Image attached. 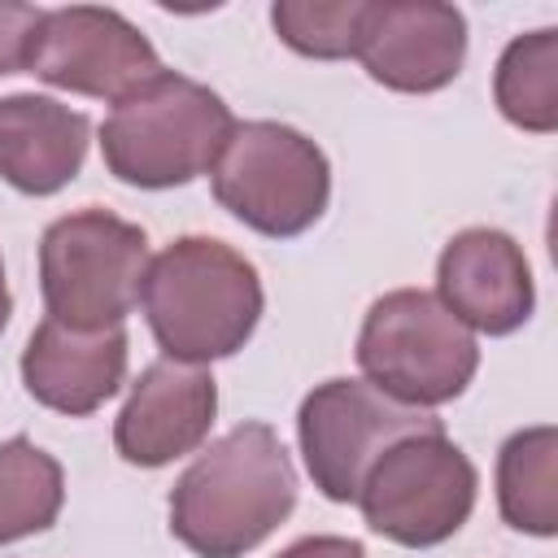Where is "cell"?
<instances>
[{
    "label": "cell",
    "instance_id": "obj_1",
    "mask_svg": "<svg viewBox=\"0 0 558 558\" xmlns=\"http://www.w3.org/2000/svg\"><path fill=\"white\" fill-rule=\"evenodd\" d=\"M296 466L270 423L218 436L170 488V532L196 558H244L296 510Z\"/></svg>",
    "mask_w": 558,
    "mask_h": 558
},
{
    "label": "cell",
    "instance_id": "obj_2",
    "mask_svg": "<svg viewBox=\"0 0 558 558\" xmlns=\"http://www.w3.org/2000/svg\"><path fill=\"white\" fill-rule=\"evenodd\" d=\"M140 310L170 362L209 366L248 344L266 292L257 266L214 235H179L148 257Z\"/></svg>",
    "mask_w": 558,
    "mask_h": 558
},
{
    "label": "cell",
    "instance_id": "obj_3",
    "mask_svg": "<svg viewBox=\"0 0 558 558\" xmlns=\"http://www.w3.org/2000/svg\"><path fill=\"white\" fill-rule=\"evenodd\" d=\"M231 131L235 113L214 87L161 70L100 122V157L118 183L166 192L209 174Z\"/></svg>",
    "mask_w": 558,
    "mask_h": 558
},
{
    "label": "cell",
    "instance_id": "obj_4",
    "mask_svg": "<svg viewBox=\"0 0 558 558\" xmlns=\"http://www.w3.org/2000/svg\"><path fill=\"white\" fill-rule=\"evenodd\" d=\"M357 366L384 397L414 410H436L466 392L480 371V344L436 292L392 288L362 318Z\"/></svg>",
    "mask_w": 558,
    "mask_h": 558
},
{
    "label": "cell",
    "instance_id": "obj_5",
    "mask_svg": "<svg viewBox=\"0 0 558 558\" xmlns=\"http://www.w3.org/2000/svg\"><path fill=\"white\" fill-rule=\"evenodd\" d=\"M148 235L100 205L61 214L39 240V288L48 318L74 331L122 327L140 305Z\"/></svg>",
    "mask_w": 558,
    "mask_h": 558
},
{
    "label": "cell",
    "instance_id": "obj_6",
    "mask_svg": "<svg viewBox=\"0 0 558 558\" xmlns=\"http://www.w3.org/2000/svg\"><path fill=\"white\" fill-rule=\"evenodd\" d=\"M218 205L266 240L305 235L331 201L327 153L288 122H235L209 170Z\"/></svg>",
    "mask_w": 558,
    "mask_h": 558
},
{
    "label": "cell",
    "instance_id": "obj_7",
    "mask_svg": "<svg viewBox=\"0 0 558 558\" xmlns=\"http://www.w3.org/2000/svg\"><path fill=\"white\" fill-rule=\"evenodd\" d=\"M480 471L445 427L392 440L357 488L366 527L405 549L445 545L475 510Z\"/></svg>",
    "mask_w": 558,
    "mask_h": 558
},
{
    "label": "cell",
    "instance_id": "obj_8",
    "mask_svg": "<svg viewBox=\"0 0 558 558\" xmlns=\"http://www.w3.org/2000/svg\"><path fill=\"white\" fill-rule=\"evenodd\" d=\"M432 427H445L432 410L401 405L366 379H327L314 392H305L296 410V440L305 471L314 488L340 506L357 501L366 471L392 440Z\"/></svg>",
    "mask_w": 558,
    "mask_h": 558
},
{
    "label": "cell",
    "instance_id": "obj_9",
    "mask_svg": "<svg viewBox=\"0 0 558 558\" xmlns=\"http://www.w3.org/2000/svg\"><path fill=\"white\" fill-rule=\"evenodd\" d=\"M26 70L48 87L118 105L144 83H153L166 65L148 44V35L118 9L70 4V9H44Z\"/></svg>",
    "mask_w": 558,
    "mask_h": 558
},
{
    "label": "cell",
    "instance_id": "obj_10",
    "mask_svg": "<svg viewBox=\"0 0 558 558\" xmlns=\"http://www.w3.org/2000/svg\"><path fill=\"white\" fill-rule=\"evenodd\" d=\"M353 57L388 92H440L462 74L466 17L440 0H366Z\"/></svg>",
    "mask_w": 558,
    "mask_h": 558
},
{
    "label": "cell",
    "instance_id": "obj_11",
    "mask_svg": "<svg viewBox=\"0 0 558 558\" xmlns=\"http://www.w3.org/2000/svg\"><path fill=\"white\" fill-rule=\"evenodd\" d=\"M436 296L471 331H519L536 310V283L523 244L497 227H466L449 235L436 262Z\"/></svg>",
    "mask_w": 558,
    "mask_h": 558
},
{
    "label": "cell",
    "instance_id": "obj_12",
    "mask_svg": "<svg viewBox=\"0 0 558 558\" xmlns=\"http://www.w3.org/2000/svg\"><path fill=\"white\" fill-rule=\"evenodd\" d=\"M218 418V384L205 366L153 362L126 392V405L113 418V445L131 466H170L174 458L205 445Z\"/></svg>",
    "mask_w": 558,
    "mask_h": 558
},
{
    "label": "cell",
    "instance_id": "obj_13",
    "mask_svg": "<svg viewBox=\"0 0 558 558\" xmlns=\"http://www.w3.org/2000/svg\"><path fill=\"white\" fill-rule=\"evenodd\" d=\"M22 384L57 414H96L126 384V327L74 331L44 318L22 349Z\"/></svg>",
    "mask_w": 558,
    "mask_h": 558
},
{
    "label": "cell",
    "instance_id": "obj_14",
    "mask_svg": "<svg viewBox=\"0 0 558 558\" xmlns=\"http://www.w3.org/2000/svg\"><path fill=\"white\" fill-rule=\"evenodd\" d=\"M87 144V113L35 92L0 96V179L22 196H52L74 183Z\"/></svg>",
    "mask_w": 558,
    "mask_h": 558
},
{
    "label": "cell",
    "instance_id": "obj_15",
    "mask_svg": "<svg viewBox=\"0 0 558 558\" xmlns=\"http://www.w3.org/2000/svg\"><path fill=\"white\" fill-rule=\"evenodd\" d=\"M497 510L514 532H558V427L536 423L514 432L497 453Z\"/></svg>",
    "mask_w": 558,
    "mask_h": 558
},
{
    "label": "cell",
    "instance_id": "obj_16",
    "mask_svg": "<svg viewBox=\"0 0 558 558\" xmlns=\"http://www.w3.org/2000/svg\"><path fill=\"white\" fill-rule=\"evenodd\" d=\"M493 100L501 118L527 135L558 131V31L541 26L514 35L493 70Z\"/></svg>",
    "mask_w": 558,
    "mask_h": 558
},
{
    "label": "cell",
    "instance_id": "obj_17",
    "mask_svg": "<svg viewBox=\"0 0 558 558\" xmlns=\"http://www.w3.org/2000/svg\"><path fill=\"white\" fill-rule=\"evenodd\" d=\"M65 506L61 462L26 436L0 440V545L48 532Z\"/></svg>",
    "mask_w": 558,
    "mask_h": 558
},
{
    "label": "cell",
    "instance_id": "obj_18",
    "mask_svg": "<svg viewBox=\"0 0 558 558\" xmlns=\"http://www.w3.org/2000/svg\"><path fill=\"white\" fill-rule=\"evenodd\" d=\"M362 9H366V0H275L270 26L301 57L344 61L357 48Z\"/></svg>",
    "mask_w": 558,
    "mask_h": 558
},
{
    "label": "cell",
    "instance_id": "obj_19",
    "mask_svg": "<svg viewBox=\"0 0 558 558\" xmlns=\"http://www.w3.org/2000/svg\"><path fill=\"white\" fill-rule=\"evenodd\" d=\"M39 17L44 9L26 0H0V78L31 65V39H35Z\"/></svg>",
    "mask_w": 558,
    "mask_h": 558
},
{
    "label": "cell",
    "instance_id": "obj_20",
    "mask_svg": "<svg viewBox=\"0 0 558 558\" xmlns=\"http://www.w3.org/2000/svg\"><path fill=\"white\" fill-rule=\"evenodd\" d=\"M275 558H366V549L353 536H301Z\"/></svg>",
    "mask_w": 558,
    "mask_h": 558
},
{
    "label": "cell",
    "instance_id": "obj_21",
    "mask_svg": "<svg viewBox=\"0 0 558 558\" xmlns=\"http://www.w3.org/2000/svg\"><path fill=\"white\" fill-rule=\"evenodd\" d=\"M9 314H13V296H9V279H4V257H0V331L9 327Z\"/></svg>",
    "mask_w": 558,
    "mask_h": 558
}]
</instances>
